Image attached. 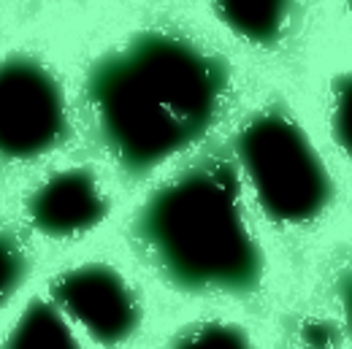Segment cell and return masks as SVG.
I'll return each mask as SVG.
<instances>
[{"instance_id":"1","label":"cell","mask_w":352,"mask_h":349,"mask_svg":"<svg viewBox=\"0 0 352 349\" xmlns=\"http://www.w3.org/2000/svg\"><path fill=\"white\" fill-rule=\"evenodd\" d=\"M228 85L217 54L184 36L146 30L92 65L87 100L106 149L125 174L141 176L214 125Z\"/></svg>"},{"instance_id":"2","label":"cell","mask_w":352,"mask_h":349,"mask_svg":"<svg viewBox=\"0 0 352 349\" xmlns=\"http://www.w3.org/2000/svg\"><path fill=\"white\" fill-rule=\"evenodd\" d=\"M135 236L182 290L252 293L263 255L244 222L236 168L209 157L157 187L135 219Z\"/></svg>"},{"instance_id":"3","label":"cell","mask_w":352,"mask_h":349,"mask_svg":"<svg viewBox=\"0 0 352 349\" xmlns=\"http://www.w3.org/2000/svg\"><path fill=\"white\" fill-rule=\"evenodd\" d=\"M236 155L271 219L304 225L331 203V176L307 133L285 109L252 114L236 135Z\"/></svg>"},{"instance_id":"4","label":"cell","mask_w":352,"mask_h":349,"mask_svg":"<svg viewBox=\"0 0 352 349\" xmlns=\"http://www.w3.org/2000/svg\"><path fill=\"white\" fill-rule=\"evenodd\" d=\"M68 131L65 95L44 63L28 54L0 60V160H36Z\"/></svg>"},{"instance_id":"5","label":"cell","mask_w":352,"mask_h":349,"mask_svg":"<svg viewBox=\"0 0 352 349\" xmlns=\"http://www.w3.org/2000/svg\"><path fill=\"white\" fill-rule=\"evenodd\" d=\"M52 295L60 311L74 317L103 347L128 341L141 319L131 284L103 262H87L60 273L52 284Z\"/></svg>"},{"instance_id":"6","label":"cell","mask_w":352,"mask_h":349,"mask_svg":"<svg viewBox=\"0 0 352 349\" xmlns=\"http://www.w3.org/2000/svg\"><path fill=\"white\" fill-rule=\"evenodd\" d=\"M109 214V201L87 168L60 171L30 195L28 217L49 238H74L100 225Z\"/></svg>"},{"instance_id":"7","label":"cell","mask_w":352,"mask_h":349,"mask_svg":"<svg viewBox=\"0 0 352 349\" xmlns=\"http://www.w3.org/2000/svg\"><path fill=\"white\" fill-rule=\"evenodd\" d=\"M293 0H214V11L239 38L255 46L279 41Z\"/></svg>"},{"instance_id":"8","label":"cell","mask_w":352,"mask_h":349,"mask_svg":"<svg viewBox=\"0 0 352 349\" xmlns=\"http://www.w3.org/2000/svg\"><path fill=\"white\" fill-rule=\"evenodd\" d=\"M3 349H82L71 325L65 322L60 306L33 298L14 330L8 333Z\"/></svg>"},{"instance_id":"9","label":"cell","mask_w":352,"mask_h":349,"mask_svg":"<svg viewBox=\"0 0 352 349\" xmlns=\"http://www.w3.org/2000/svg\"><path fill=\"white\" fill-rule=\"evenodd\" d=\"M171 349H255L250 344L247 333L236 325H225V322H206L198 325L192 330H187L184 336L176 339Z\"/></svg>"},{"instance_id":"10","label":"cell","mask_w":352,"mask_h":349,"mask_svg":"<svg viewBox=\"0 0 352 349\" xmlns=\"http://www.w3.org/2000/svg\"><path fill=\"white\" fill-rule=\"evenodd\" d=\"M28 271L30 262L22 244L11 233L0 230V306L19 290V284L28 279Z\"/></svg>"},{"instance_id":"11","label":"cell","mask_w":352,"mask_h":349,"mask_svg":"<svg viewBox=\"0 0 352 349\" xmlns=\"http://www.w3.org/2000/svg\"><path fill=\"white\" fill-rule=\"evenodd\" d=\"M333 133L342 149L350 155L352 160V74H344L333 82Z\"/></svg>"},{"instance_id":"12","label":"cell","mask_w":352,"mask_h":349,"mask_svg":"<svg viewBox=\"0 0 352 349\" xmlns=\"http://www.w3.org/2000/svg\"><path fill=\"white\" fill-rule=\"evenodd\" d=\"M339 295H342V308H344V317H347V325L352 330V273L342 279V287H339Z\"/></svg>"},{"instance_id":"13","label":"cell","mask_w":352,"mask_h":349,"mask_svg":"<svg viewBox=\"0 0 352 349\" xmlns=\"http://www.w3.org/2000/svg\"><path fill=\"white\" fill-rule=\"evenodd\" d=\"M350 8H352V0H350Z\"/></svg>"}]
</instances>
